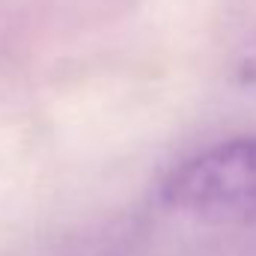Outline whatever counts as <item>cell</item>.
I'll return each instance as SVG.
<instances>
[{"label": "cell", "instance_id": "1", "mask_svg": "<svg viewBox=\"0 0 256 256\" xmlns=\"http://www.w3.org/2000/svg\"><path fill=\"white\" fill-rule=\"evenodd\" d=\"M173 212L206 224H256V134L208 146L161 179Z\"/></svg>", "mask_w": 256, "mask_h": 256}, {"label": "cell", "instance_id": "2", "mask_svg": "<svg viewBox=\"0 0 256 256\" xmlns=\"http://www.w3.org/2000/svg\"><path fill=\"white\" fill-rule=\"evenodd\" d=\"M238 84L242 86H256V51L248 54L238 66Z\"/></svg>", "mask_w": 256, "mask_h": 256}]
</instances>
